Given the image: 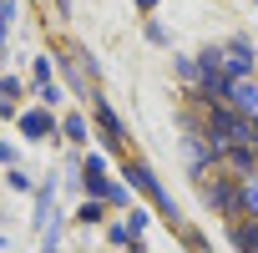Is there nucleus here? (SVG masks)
<instances>
[{"mask_svg":"<svg viewBox=\"0 0 258 253\" xmlns=\"http://www.w3.org/2000/svg\"><path fill=\"white\" fill-rule=\"evenodd\" d=\"M21 126H26V132H31V137H41V132H51V121H46L41 111H31V116H26Z\"/></svg>","mask_w":258,"mask_h":253,"instance_id":"6","label":"nucleus"},{"mask_svg":"<svg viewBox=\"0 0 258 253\" xmlns=\"http://www.w3.org/2000/svg\"><path fill=\"white\" fill-rule=\"evenodd\" d=\"M96 121H101V132H106V147H121V137H126V132H121V116H116L106 101H96Z\"/></svg>","mask_w":258,"mask_h":253,"instance_id":"5","label":"nucleus"},{"mask_svg":"<svg viewBox=\"0 0 258 253\" xmlns=\"http://www.w3.org/2000/svg\"><path fill=\"white\" fill-rule=\"evenodd\" d=\"M198 193H203V203L218 213V218H228V223H238L243 218V198H238V182L233 177H198Z\"/></svg>","mask_w":258,"mask_h":253,"instance_id":"1","label":"nucleus"},{"mask_svg":"<svg viewBox=\"0 0 258 253\" xmlns=\"http://www.w3.org/2000/svg\"><path fill=\"white\" fill-rule=\"evenodd\" d=\"M66 137H71V142H86V121H81V116H66Z\"/></svg>","mask_w":258,"mask_h":253,"instance_id":"7","label":"nucleus"},{"mask_svg":"<svg viewBox=\"0 0 258 253\" xmlns=\"http://www.w3.org/2000/svg\"><path fill=\"white\" fill-rule=\"evenodd\" d=\"M228 233H233L238 253H258V218H238V223H228Z\"/></svg>","mask_w":258,"mask_h":253,"instance_id":"4","label":"nucleus"},{"mask_svg":"<svg viewBox=\"0 0 258 253\" xmlns=\"http://www.w3.org/2000/svg\"><path fill=\"white\" fill-rule=\"evenodd\" d=\"M0 162H11V147H0Z\"/></svg>","mask_w":258,"mask_h":253,"instance_id":"8","label":"nucleus"},{"mask_svg":"<svg viewBox=\"0 0 258 253\" xmlns=\"http://www.w3.org/2000/svg\"><path fill=\"white\" fill-rule=\"evenodd\" d=\"M223 106L238 111V116H248V121H258V76L248 71V76L228 81V86H223Z\"/></svg>","mask_w":258,"mask_h":253,"instance_id":"2","label":"nucleus"},{"mask_svg":"<svg viewBox=\"0 0 258 253\" xmlns=\"http://www.w3.org/2000/svg\"><path fill=\"white\" fill-rule=\"evenodd\" d=\"M61 66H66V76H71V86H76V91H86V86H91V76H96V66H86V56H81L76 46L61 56Z\"/></svg>","mask_w":258,"mask_h":253,"instance_id":"3","label":"nucleus"}]
</instances>
